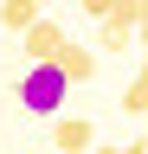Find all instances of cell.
<instances>
[{
	"instance_id": "52a82bcc",
	"label": "cell",
	"mask_w": 148,
	"mask_h": 154,
	"mask_svg": "<svg viewBox=\"0 0 148 154\" xmlns=\"http://www.w3.org/2000/svg\"><path fill=\"white\" fill-rule=\"evenodd\" d=\"M0 19H7L13 32H32V26L45 19V7H39V0H7V7H0Z\"/></svg>"
},
{
	"instance_id": "7a4b0ae2",
	"label": "cell",
	"mask_w": 148,
	"mask_h": 154,
	"mask_svg": "<svg viewBox=\"0 0 148 154\" xmlns=\"http://www.w3.org/2000/svg\"><path fill=\"white\" fill-rule=\"evenodd\" d=\"M65 38H71V32H65V26H58V19H52V13H45V19H39V26H32V32H20V45H26V64H52V58H58V51H65Z\"/></svg>"
},
{
	"instance_id": "7c38bea8",
	"label": "cell",
	"mask_w": 148,
	"mask_h": 154,
	"mask_svg": "<svg viewBox=\"0 0 148 154\" xmlns=\"http://www.w3.org/2000/svg\"><path fill=\"white\" fill-rule=\"evenodd\" d=\"M0 7H7V0H0Z\"/></svg>"
},
{
	"instance_id": "30bf717a",
	"label": "cell",
	"mask_w": 148,
	"mask_h": 154,
	"mask_svg": "<svg viewBox=\"0 0 148 154\" xmlns=\"http://www.w3.org/2000/svg\"><path fill=\"white\" fill-rule=\"evenodd\" d=\"M135 32H142V51H148V0H142V26H135Z\"/></svg>"
},
{
	"instance_id": "6da1fadb",
	"label": "cell",
	"mask_w": 148,
	"mask_h": 154,
	"mask_svg": "<svg viewBox=\"0 0 148 154\" xmlns=\"http://www.w3.org/2000/svg\"><path fill=\"white\" fill-rule=\"evenodd\" d=\"M65 96H71V77H65L58 64H26V77H20V103H26V116H58Z\"/></svg>"
},
{
	"instance_id": "5b68a950",
	"label": "cell",
	"mask_w": 148,
	"mask_h": 154,
	"mask_svg": "<svg viewBox=\"0 0 148 154\" xmlns=\"http://www.w3.org/2000/svg\"><path fill=\"white\" fill-rule=\"evenodd\" d=\"M129 45H135V26H129L122 13L97 19V51H129Z\"/></svg>"
},
{
	"instance_id": "ba28073f",
	"label": "cell",
	"mask_w": 148,
	"mask_h": 154,
	"mask_svg": "<svg viewBox=\"0 0 148 154\" xmlns=\"http://www.w3.org/2000/svg\"><path fill=\"white\" fill-rule=\"evenodd\" d=\"M77 7H84V19H109V13L122 7V0H77Z\"/></svg>"
},
{
	"instance_id": "277c9868",
	"label": "cell",
	"mask_w": 148,
	"mask_h": 154,
	"mask_svg": "<svg viewBox=\"0 0 148 154\" xmlns=\"http://www.w3.org/2000/svg\"><path fill=\"white\" fill-rule=\"evenodd\" d=\"M52 64H58V71L71 77V84H90V77H97V58H90V51L77 45V38H65V51L52 58Z\"/></svg>"
},
{
	"instance_id": "8992f818",
	"label": "cell",
	"mask_w": 148,
	"mask_h": 154,
	"mask_svg": "<svg viewBox=\"0 0 148 154\" xmlns=\"http://www.w3.org/2000/svg\"><path fill=\"white\" fill-rule=\"evenodd\" d=\"M116 109L122 116H148V51H142V64H135V77H129V90H122Z\"/></svg>"
},
{
	"instance_id": "9c48e42d",
	"label": "cell",
	"mask_w": 148,
	"mask_h": 154,
	"mask_svg": "<svg viewBox=\"0 0 148 154\" xmlns=\"http://www.w3.org/2000/svg\"><path fill=\"white\" fill-rule=\"evenodd\" d=\"M116 154H148V135H135V141H129V148H116Z\"/></svg>"
},
{
	"instance_id": "3957f363",
	"label": "cell",
	"mask_w": 148,
	"mask_h": 154,
	"mask_svg": "<svg viewBox=\"0 0 148 154\" xmlns=\"http://www.w3.org/2000/svg\"><path fill=\"white\" fill-rule=\"evenodd\" d=\"M52 148H58V154H90V148H97L90 116H58V122H52Z\"/></svg>"
},
{
	"instance_id": "8fae6325",
	"label": "cell",
	"mask_w": 148,
	"mask_h": 154,
	"mask_svg": "<svg viewBox=\"0 0 148 154\" xmlns=\"http://www.w3.org/2000/svg\"><path fill=\"white\" fill-rule=\"evenodd\" d=\"M39 7H65V0H39Z\"/></svg>"
}]
</instances>
